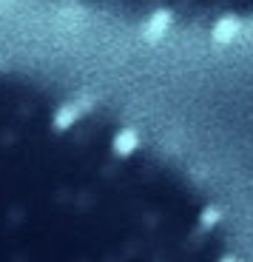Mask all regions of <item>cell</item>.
<instances>
[{
    "label": "cell",
    "instance_id": "cell-3",
    "mask_svg": "<svg viewBox=\"0 0 253 262\" xmlns=\"http://www.w3.org/2000/svg\"><path fill=\"white\" fill-rule=\"evenodd\" d=\"M239 34V20L236 17H222L214 29V40L216 43H231V40Z\"/></svg>",
    "mask_w": 253,
    "mask_h": 262
},
{
    "label": "cell",
    "instance_id": "cell-5",
    "mask_svg": "<svg viewBox=\"0 0 253 262\" xmlns=\"http://www.w3.org/2000/svg\"><path fill=\"white\" fill-rule=\"evenodd\" d=\"M77 117H80L77 105H63V108L57 112V117H54V125H57V128H68V125H72Z\"/></svg>",
    "mask_w": 253,
    "mask_h": 262
},
{
    "label": "cell",
    "instance_id": "cell-1",
    "mask_svg": "<svg viewBox=\"0 0 253 262\" xmlns=\"http://www.w3.org/2000/svg\"><path fill=\"white\" fill-rule=\"evenodd\" d=\"M49 251H34L29 245H12V248L0 251V262H188V251H165L159 245L148 243V239H128L123 245L114 248H74V251H63V256Z\"/></svg>",
    "mask_w": 253,
    "mask_h": 262
},
{
    "label": "cell",
    "instance_id": "cell-4",
    "mask_svg": "<svg viewBox=\"0 0 253 262\" xmlns=\"http://www.w3.org/2000/svg\"><path fill=\"white\" fill-rule=\"evenodd\" d=\"M136 148V134L134 131H120L117 140H114V151L117 154H131Z\"/></svg>",
    "mask_w": 253,
    "mask_h": 262
},
{
    "label": "cell",
    "instance_id": "cell-2",
    "mask_svg": "<svg viewBox=\"0 0 253 262\" xmlns=\"http://www.w3.org/2000/svg\"><path fill=\"white\" fill-rule=\"evenodd\" d=\"M168 20H171V14L165 12V9H156L154 17H151V20H148V26H145L143 37L148 40V43H156V40L165 34V29H168Z\"/></svg>",
    "mask_w": 253,
    "mask_h": 262
}]
</instances>
